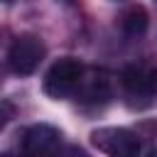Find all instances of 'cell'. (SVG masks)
<instances>
[{
	"mask_svg": "<svg viewBox=\"0 0 157 157\" xmlns=\"http://www.w3.org/2000/svg\"><path fill=\"white\" fill-rule=\"evenodd\" d=\"M120 88L130 108H147L157 98V66L150 61L128 64L120 74Z\"/></svg>",
	"mask_w": 157,
	"mask_h": 157,
	"instance_id": "6da1fadb",
	"label": "cell"
},
{
	"mask_svg": "<svg viewBox=\"0 0 157 157\" xmlns=\"http://www.w3.org/2000/svg\"><path fill=\"white\" fill-rule=\"evenodd\" d=\"M86 66L74 59V56H64L59 61H54L49 66V71L44 74V81H42V88L44 93L52 98V101H66V98H74L76 96V88L81 83V76H83Z\"/></svg>",
	"mask_w": 157,
	"mask_h": 157,
	"instance_id": "7a4b0ae2",
	"label": "cell"
},
{
	"mask_svg": "<svg viewBox=\"0 0 157 157\" xmlns=\"http://www.w3.org/2000/svg\"><path fill=\"white\" fill-rule=\"evenodd\" d=\"M91 142L98 152L108 157H137L140 155V137L128 128H96L91 132Z\"/></svg>",
	"mask_w": 157,
	"mask_h": 157,
	"instance_id": "3957f363",
	"label": "cell"
},
{
	"mask_svg": "<svg viewBox=\"0 0 157 157\" xmlns=\"http://www.w3.org/2000/svg\"><path fill=\"white\" fill-rule=\"evenodd\" d=\"M47 49L44 42L37 34H20L15 37V42L10 44L7 52V66L12 69V74L17 76H29L39 69L42 59H44Z\"/></svg>",
	"mask_w": 157,
	"mask_h": 157,
	"instance_id": "277c9868",
	"label": "cell"
},
{
	"mask_svg": "<svg viewBox=\"0 0 157 157\" xmlns=\"http://www.w3.org/2000/svg\"><path fill=\"white\" fill-rule=\"evenodd\" d=\"M20 150L22 157H56L61 150V130L49 123H34L22 132Z\"/></svg>",
	"mask_w": 157,
	"mask_h": 157,
	"instance_id": "5b68a950",
	"label": "cell"
},
{
	"mask_svg": "<svg viewBox=\"0 0 157 157\" xmlns=\"http://www.w3.org/2000/svg\"><path fill=\"white\" fill-rule=\"evenodd\" d=\"M113 96V78L105 69H96V66H86L81 83L76 88V101L86 103V105H103L108 103Z\"/></svg>",
	"mask_w": 157,
	"mask_h": 157,
	"instance_id": "8992f818",
	"label": "cell"
},
{
	"mask_svg": "<svg viewBox=\"0 0 157 157\" xmlns=\"http://www.w3.org/2000/svg\"><path fill=\"white\" fill-rule=\"evenodd\" d=\"M147 25H150V17L142 5H130L118 17V27L125 37H142L147 32Z\"/></svg>",
	"mask_w": 157,
	"mask_h": 157,
	"instance_id": "52a82bcc",
	"label": "cell"
},
{
	"mask_svg": "<svg viewBox=\"0 0 157 157\" xmlns=\"http://www.w3.org/2000/svg\"><path fill=\"white\" fill-rule=\"evenodd\" d=\"M15 118V105L10 101H0V132L7 128V123Z\"/></svg>",
	"mask_w": 157,
	"mask_h": 157,
	"instance_id": "ba28073f",
	"label": "cell"
},
{
	"mask_svg": "<svg viewBox=\"0 0 157 157\" xmlns=\"http://www.w3.org/2000/svg\"><path fill=\"white\" fill-rule=\"evenodd\" d=\"M56 157H91V155L83 147H78V145H66V147H61L56 152Z\"/></svg>",
	"mask_w": 157,
	"mask_h": 157,
	"instance_id": "9c48e42d",
	"label": "cell"
},
{
	"mask_svg": "<svg viewBox=\"0 0 157 157\" xmlns=\"http://www.w3.org/2000/svg\"><path fill=\"white\" fill-rule=\"evenodd\" d=\"M0 157H22V155H15V152H0Z\"/></svg>",
	"mask_w": 157,
	"mask_h": 157,
	"instance_id": "30bf717a",
	"label": "cell"
},
{
	"mask_svg": "<svg viewBox=\"0 0 157 157\" xmlns=\"http://www.w3.org/2000/svg\"><path fill=\"white\" fill-rule=\"evenodd\" d=\"M147 157H157V150H152V152H150V155H147Z\"/></svg>",
	"mask_w": 157,
	"mask_h": 157,
	"instance_id": "8fae6325",
	"label": "cell"
},
{
	"mask_svg": "<svg viewBox=\"0 0 157 157\" xmlns=\"http://www.w3.org/2000/svg\"><path fill=\"white\" fill-rule=\"evenodd\" d=\"M0 2H12V0H0Z\"/></svg>",
	"mask_w": 157,
	"mask_h": 157,
	"instance_id": "7c38bea8",
	"label": "cell"
},
{
	"mask_svg": "<svg viewBox=\"0 0 157 157\" xmlns=\"http://www.w3.org/2000/svg\"><path fill=\"white\" fill-rule=\"evenodd\" d=\"M115 2H125V0H115Z\"/></svg>",
	"mask_w": 157,
	"mask_h": 157,
	"instance_id": "4fadbf2b",
	"label": "cell"
}]
</instances>
